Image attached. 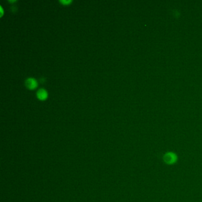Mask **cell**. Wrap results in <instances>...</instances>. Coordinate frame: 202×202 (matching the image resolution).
<instances>
[{"instance_id":"obj_3","label":"cell","mask_w":202,"mask_h":202,"mask_svg":"<svg viewBox=\"0 0 202 202\" xmlns=\"http://www.w3.org/2000/svg\"><path fill=\"white\" fill-rule=\"evenodd\" d=\"M37 97L41 100H44L47 97V92L44 89H40L37 92Z\"/></svg>"},{"instance_id":"obj_2","label":"cell","mask_w":202,"mask_h":202,"mask_svg":"<svg viewBox=\"0 0 202 202\" xmlns=\"http://www.w3.org/2000/svg\"><path fill=\"white\" fill-rule=\"evenodd\" d=\"M25 85L29 89H34L37 86V82L33 78H28L25 81Z\"/></svg>"},{"instance_id":"obj_1","label":"cell","mask_w":202,"mask_h":202,"mask_svg":"<svg viewBox=\"0 0 202 202\" xmlns=\"http://www.w3.org/2000/svg\"><path fill=\"white\" fill-rule=\"evenodd\" d=\"M164 163L168 165H175L178 161V156L174 151L166 152L162 157Z\"/></svg>"},{"instance_id":"obj_4","label":"cell","mask_w":202,"mask_h":202,"mask_svg":"<svg viewBox=\"0 0 202 202\" xmlns=\"http://www.w3.org/2000/svg\"><path fill=\"white\" fill-rule=\"evenodd\" d=\"M60 2H62V3H63V4H65V5H68V4H69L70 2H71V1H69V0H67V1H60Z\"/></svg>"}]
</instances>
